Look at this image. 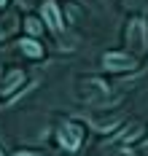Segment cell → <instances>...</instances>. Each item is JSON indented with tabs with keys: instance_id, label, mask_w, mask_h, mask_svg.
<instances>
[{
	"instance_id": "10",
	"label": "cell",
	"mask_w": 148,
	"mask_h": 156,
	"mask_svg": "<svg viewBox=\"0 0 148 156\" xmlns=\"http://www.w3.org/2000/svg\"><path fill=\"white\" fill-rule=\"evenodd\" d=\"M16 156H38V154H16Z\"/></svg>"
},
{
	"instance_id": "9",
	"label": "cell",
	"mask_w": 148,
	"mask_h": 156,
	"mask_svg": "<svg viewBox=\"0 0 148 156\" xmlns=\"http://www.w3.org/2000/svg\"><path fill=\"white\" fill-rule=\"evenodd\" d=\"M27 30L33 32V35H38V32H41V24H38V19H27Z\"/></svg>"
},
{
	"instance_id": "2",
	"label": "cell",
	"mask_w": 148,
	"mask_h": 156,
	"mask_svg": "<svg viewBox=\"0 0 148 156\" xmlns=\"http://www.w3.org/2000/svg\"><path fill=\"white\" fill-rule=\"evenodd\" d=\"M102 65H105L108 70H113V73H121V70H132L137 62H135L132 57H127V54H118V51H113V54H105Z\"/></svg>"
},
{
	"instance_id": "12",
	"label": "cell",
	"mask_w": 148,
	"mask_h": 156,
	"mask_svg": "<svg viewBox=\"0 0 148 156\" xmlns=\"http://www.w3.org/2000/svg\"><path fill=\"white\" fill-rule=\"evenodd\" d=\"M0 5H5V0H0Z\"/></svg>"
},
{
	"instance_id": "8",
	"label": "cell",
	"mask_w": 148,
	"mask_h": 156,
	"mask_svg": "<svg viewBox=\"0 0 148 156\" xmlns=\"http://www.w3.org/2000/svg\"><path fill=\"white\" fill-rule=\"evenodd\" d=\"M140 132H143L140 126H129V132H121L118 137H121V140H137V137H140Z\"/></svg>"
},
{
	"instance_id": "1",
	"label": "cell",
	"mask_w": 148,
	"mask_h": 156,
	"mask_svg": "<svg viewBox=\"0 0 148 156\" xmlns=\"http://www.w3.org/2000/svg\"><path fill=\"white\" fill-rule=\"evenodd\" d=\"M57 137H59V145L65 151H78V145H81V129L76 124H62L57 129Z\"/></svg>"
},
{
	"instance_id": "11",
	"label": "cell",
	"mask_w": 148,
	"mask_h": 156,
	"mask_svg": "<svg viewBox=\"0 0 148 156\" xmlns=\"http://www.w3.org/2000/svg\"><path fill=\"white\" fill-rule=\"evenodd\" d=\"M3 35H5V30H0V38H3Z\"/></svg>"
},
{
	"instance_id": "3",
	"label": "cell",
	"mask_w": 148,
	"mask_h": 156,
	"mask_svg": "<svg viewBox=\"0 0 148 156\" xmlns=\"http://www.w3.org/2000/svg\"><path fill=\"white\" fill-rule=\"evenodd\" d=\"M129 43L137 48V51L146 48V24H143V22H132V27H129Z\"/></svg>"
},
{
	"instance_id": "6",
	"label": "cell",
	"mask_w": 148,
	"mask_h": 156,
	"mask_svg": "<svg viewBox=\"0 0 148 156\" xmlns=\"http://www.w3.org/2000/svg\"><path fill=\"white\" fill-rule=\"evenodd\" d=\"M22 81H24V73H22V70H14V73H8V78H5V94L14 92L19 83H22Z\"/></svg>"
},
{
	"instance_id": "5",
	"label": "cell",
	"mask_w": 148,
	"mask_h": 156,
	"mask_svg": "<svg viewBox=\"0 0 148 156\" xmlns=\"http://www.w3.org/2000/svg\"><path fill=\"white\" fill-rule=\"evenodd\" d=\"M22 51H24L27 57H33V59L43 57V48H41V43H38V41H33V38H24V41H22Z\"/></svg>"
},
{
	"instance_id": "4",
	"label": "cell",
	"mask_w": 148,
	"mask_h": 156,
	"mask_svg": "<svg viewBox=\"0 0 148 156\" xmlns=\"http://www.w3.org/2000/svg\"><path fill=\"white\" fill-rule=\"evenodd\" d=\"M43 19H46V22H49V27L51 30H62V16H59V8H57V3H46V5H43Z\"/></svg>"
},
{
	"instance_id": "7",
	"label": "cell",
	"mask_w": 148,
	"mask_h": 156,
	"mask_svg": "<svg viewBox=\"0 0 148 156\" xmlns=\"http://www.w3.org/2000/svg\"><path fill=\"white\" fill-rule=\"evenodd\" d=\"M121 124V116H113V119H105V121H94V129L97 132H111Z\"/></svg>"
}]
</instances>
